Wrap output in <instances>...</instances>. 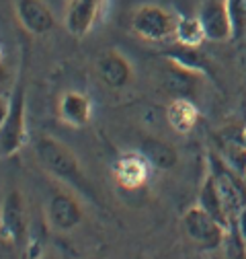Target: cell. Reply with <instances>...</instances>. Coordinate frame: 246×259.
I'll list each match as a JSON object with an SVG mask.
<instances>
[{
	"mask_svg": "<svg viewBox=\"0 0 246 259\" xmlns=\"http://www.w3.org/2000/svg\"><path fill=\"white\" fill-rule=\"evenodd\" d=\"M35 156L39 160V165L49 175L92 196V187L88 185L84 177V171L78 163L76 154L66 144H61L59 140L49 138V136H41L35 142Z\"/></svg>",
	"mask_w": 246,
	"mask_h": 259,
	"instance_id": "cell-1",
	"label": "cell"
},
{
	"mask_svg": "<svg viewBox=\"0 0 246 259\" xmlns=\"http://www.w3.org/2000/svg\"><path fill=\"white\" fill-rule=\"evenodd\" d=\"M240 140L244 142V146H246V127H242L240 130Z\"/></svg>",
	"mask_w": 246,
	"mask_h": 259,
	"instance_id": "cell-21",
	"label": "cell"
},
{
	"mask_svg": "<svg viewBox=\"0 0 246 259\" xmlns=\"http://www.w3.org/2000/svg\"><path fill=\"white\" fill-rule=\"evenodd\" d=\"M113 177L119 187L123 189H142L150 177V163L146 156L140 154H126L113 165Z\"/></svg>",
	"mask_w": 246,
	"mask_h": 259,
	"instance_id": "cell-12",
	"label": "cell"
},
{
	"mask_svg": "<svg viewBox=\"0 0 246 259\" xmlns=\"http://www.w3.org/2000/svg\"><path fill=\"white\" fill-rule=\"evenodd\" d=\"M45 216L47 222L53 231L57 233H70L82 222L84 212L80 202L74 198V193L70 191H57L51 196V200L47 202L45 208Z\"/></svg>",
	"mask_w": 246,
	"mask_h": 259,
	"instance_id": "cell-6",
	"label": "cell"
},
{
	"mask_svg": "<svg viewBox=\"0 0 246 259\" xmlns=\"http://www.w3.org/2000/svg\"><path fill=\"white\" fill-rule=\"evenodd\" d=\"M222 158L226 160V165L230 169H234L240 177H246V146L240 140V136L226 140L224 150H222Z\"/></svg>",
	"mask_w": 246,
	"mask_h": 259,
	"instance_id": "cell-18",
	"label": "cell"
},
{
	"mask_svg": "<svg viewBox=\"0 0 246 259\" xmlns=\"http://www.w3.org/2000/svg\"><path fill=\"white\" fill-rule=\"evenodd\" d=\"M226 7L232 19L234 39L246 37V0H226Z\"/></svg>",
	"mask_w": 246,
	"mask_h": 259,
	"instance_id": "cell-19",
	"label": "cell"
},
{
	"mask_svg": "<svg viewBox=\"0 0 246 259\" xmlns=\"http://www.w3.org/2000/svg\"><path fill=\"white\" fill-rule=\"evenodd\" d=\"M57 113H59V119L66 125L84 127L92 115V105L86 95H82L78 91H66L59 97Z\"/></svg>",
	"mask_w": 246,
	"mask_h": 259,
	"instance_id": "cell-13",
	"label": "cell"
},
{
	"mask_svg": "<svg viewBox=\"0 0 246 259\" xmlns=\"http://www.w3.org/2000/svg\"><path fill=\"white\" fill-rule=\"evenodd\" d=\"M178 23V15L166 11L158 5H144L132 17L134 33L150 44H160L174 37V29Z\"/></svg>",
	"mask_w": 246,
	"mask_h": 259,
	"instance_id": "cell-4",
	"label": "cell"
},
{
	"mask_svg": "<svg viewBox=\"0 0 246 259\" xmlns=\"http://www.w3.org/2000/svg\"><path fill=\"white\" fill-rule=\"evenodd\" d=\"M172 39H174V44H178V46L199 48V46L207 39L199 15H195V17H178V23H176L174 37H172Z\"/></svg>",
	"mask_w": 246,
	"mask_h": 259,
	"instance_id": "cell-17",
	"label": "cell"
},
{
	"mask_svg": "<svg viewBox=\"0 0 246 259\" xmlns=\"http://www.w3.org/2000/svg\"><path fill=\"white\" fill-rule=\"evenodd\" d=\"M27 138V89L21 72L13 95L3 93V127H0V152L5 158L17 154Z\"/></svg>",
	"mask_w": 246,
	"mask_h": 259,
	"instance_id": "cell-2",
	"label": "cell"
},
{
	"mask_svg": "<svg viewBox=\"0 0 246 259\" xmlns=\"http://www.w3.org/2000/svg\"><path fill=\"white\" fill-rule=\"evenodd\" d=\"M158 80L164 93L172 97H191L193 99L203 82V72L182 66L172 58H164L158 70Z\"/></svg>",
	"mask_w": 246,
	"mask_h": 259,
	"instance_id": "cell-5",
	"label": "cell"
},
{
	"mask_svg": "<svg viewBox=\"0 0 246 259\" xmlns=\"http://www.w3.org/2000/svg\"><path fill=\"white\" fill-rule=\"evenodd\" d=\"M95 74L107 89L121 91L134 80V66L117 50H107L95 62Z\"/></svg>",
	"mask_w": 246,
	"mask_h": 259,
	"instance_id": "cell-7",
	"label": "cell"
},
{
	"mask_svg": "<svg viewBox=\"0 0 246 259\" xmlns=\"http://www.w3.org/2000/svg\"><path fill=\"white\" fill-rule=\"evenodd\" d=\"M105 0H70L66 7L64 25L68 33L76 39H82L88 31L95 27Z\"/></svg>",
	"mask_w": 246,
	"mask_h": 259,
	"instance_id": "cell-10",
	"label": "cell"
},
{
	"mask_svg": "<svg viewBox=\"0 0 246 259\" xmlns=\"http://www.w3.org/2000/svg\"><path fill=\"white\" fill-rule=\"evenodd\" d=\"M3 237L15 245H25L27 241V210L21 191L17 189L7 193L3 204Z\"/></svg>",
	"mask_w": 246,
	"mask_h": 259,
	"instance_id": "cell-11",
	"label": "cell"
},
{
	"mask_svg": "<svg viewBox=\"0 0 246 259\" xmlns=\"http://www.w3.org/2000/svg\"><path fill=\"white\" fill-rule=\"evenodd\" d=\"M199 206H201L203 210H207L218 222H222L228 231L232 229L230 214H228V210H226L222 191H220V187H218V181H215L213 173H209V175L205 177L203 185H201V191H199Z\"/></svg>",
	"mask_w": 246,
	"mask_h": 259,
	"instance_id": "cell-15",
	"label": "cell"
},
{
	"mask_svg": "<svg viewBox=\"0 0 246 259\" xmlns=\"http://www.w3.org/2000/svg\"><path fill=\"white\" fill-rule=\"evenodd\" d=\"M15 17L29 35H47L55 27V17L43 0H15Z\"/></svg>",
	"mask_w": 246,
	"mask_h": 259,
	"instance_id": "cell-8",
	"label": "cell"
},
{
	"mask_svg": "<svg viewBox=\"0 0 246 259\" xmlns=\"http://www.w3.org/2000/svg\"><path fill=\"white\" fill-rule=\"evenodd\" d=\"M199 19L203 23L207 41H228L234 39L232 19L226 7V0H207L199 9Z\"/></svg>",
	"mask_w": 246,
	"mask_h": 259,
	"instance_id": "cell-9",
	"label": "cell"
},
{
	"mask_svg": "<svg viewBox=\"0 0 246 259\" xmlns=\"http://www.w3.org/2000/svg\"><path fill=\"white\" fill-rule=\"evenodd\" d=\"M201 113L191 97H172L166 107V121L178 134H189L197 125Z\"/></svg>",
	"mask_w": 246,
	"mask_h": 259,
	"instance_id": "cell-14",
	"label": "cell"
},
{
	"mask_svg": "<svg viewBox=\"0 0 246 259\" xmlns=\"http://www.w3.org/2000/svg\"><path fill=\"white\" fill-rule=\"evenodd\" d=\"M180 226H182L184 237L189 239V243H193L195 247H199L203 251L220 249L224 245L226 233H228L226 226L215 220L201 206H193L184 212Z\"/></svg>",
	"mask_w": 246,
	"mask_h": 259,
	"instance_id": "cell-3",
	"label": "cell"
},
{
	"mask_svg": "<svg viewBox=\"0 0 246 259\" xmlns=\"http://www.w3.org/2000/svg\"><path fill=\"white\" fill-rule=\"evenodd\" d=\"M140 152L146 156V160L152 167H156L160 171H168L178 163L176 148L160 138H144L140 144Z\"/></svg>",
	"mask_w": 246,
	"mask_h": 259,
	"instance_id": "cell-16",
	"label": "cell"
},
{
	"mask_svg": "<svg viewBox=\"0 0 246 259\" xmlns=\"http://www.w3.org/2000/svg\"><path fill=\"white\" fill-rule=\"evenodd\" d=\"M230 233H240V235L244 237V241H246V202L242 204V208H240V212H238L236 229H234V231H230Z\"/></svg>",
	"mask_w": 246,
	"mask_h": 259,
	"instance_id": "cell-20",
	"label": "cell"
}]
</instances>
